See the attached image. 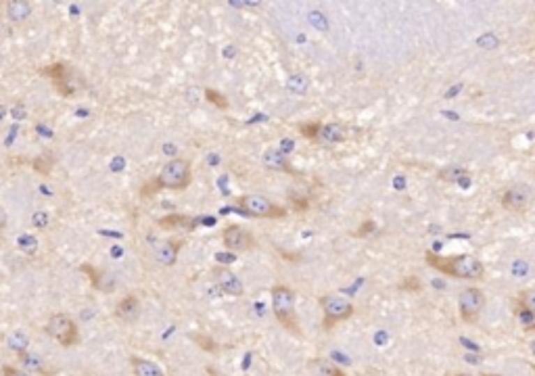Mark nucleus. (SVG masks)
Here are the masks:
<instances>
[{"label":"nucleus","instance_id":"nucleus-8","mask_svg":"<svg viewBox=\"0 0 535 376\" xmlns=\"http://www.w3.org/2000/svg\"><path fill=\"white\" fill-rule=\"evenodd\" d=\"M222 243H224V247H226L228 251H232V253H245V251H251V249L255 247V236H253L249 230H245V228L232 224V226H228V228L224 230Z\"/></svg>","mask_w":535,"mask_h":376},{"label":"nucleus","instance_id":"nucleus-20","mask_svg":"<svg viewBox=\"0 0 535 376\" xmlns=\"http://www.w3.org/2000/svg\"><path fill=\"white\" fill-rule=\"evenodd\" d=\"M517 299H519V306H521L529 316H534L535 318V289H525V291H521Z\"/></svg>","mask_w":535,"mask_h":376},{"label":"nucleus","instance_id":"nucleus-28","mask_svg":"<svg viewBox=\"0 0 535 376\" xmlns=\"http://www.w3.org/2000/svg\"><path fill=\"white\" fill-rule=\"evenodd\" d=\"M372 228H375V224H372V222H368V224H364V226H362V230H358L356 234H358V236H364V234H366V230H372Z\"/></svg>","mask_w":535,"mask_h":376},{"label":"nucleus","instance_id":"nucleus-15","mask_svg":"<svg viewBox=\"0 0 535 376\" xmlns=\"http://www.w3.org/2000/svg\"><path fill=\"white\" fill-rule=\"evenodd\" d=\"M262 163L266 170H272V172H293L289 159L285 157L280 149H268L262 157Z\"/></svg>","mask_w":535,"mask_h":376},{"label":"nucleus","instance_id":"nucleus-1","mask_svg":"<svg viewBox=\"0 0 535 376\" xmlns=\"http://www.w3.org/2000/svg\"><path fill=\"white\" fill-rule=\"evenodd\" d=\"M427 264L448 276H454V278H469V280H477L483 276L485 268L483 264L473 257V255H454V257H444V255H437L433 251H427L425 255Z\"/></svg>","mask_w":535,"mask_h":376},{"label":"nucleus","instance_id":"nucleus-3","mask_svg":"<svg viewBox=\"0 0 535 376\" xmlns=\"http://www.w3.org/2000/svg\"><path fill=\"white\" fill-rule=\"evenodd\" d=\"M239 209L243 213H247L249 218H259V220H280L287 216V209L272 203L270 199L262 197V195H243L236 201Z\"/></svg>","mask_w":535,"mask_h":376},{"label":"nucleus","instance_id":"nucleus-23","mask_svg":"<svg viewBox=\"0 0 535 376\" xmlns=\"http://www.w3.org/2000/svg\"><path fill=\"white\" fill-rule=\"evenodd\" d=\"M439 176H442L444 180H446V178H450V180H454V182H465L467 172H465V170H460V167H450V170H444Z\"/></svg>","mask_w":535,"mask_h":376},{"label":"nucleus","instance_id":"nucleus-30","mask_svg":"<svg viewBox=\"0 0 535 376\" xmlns=\"http://www.w3.org/2000/svg\"><path fill=\"white\" fill-rule=\"evenodd\" d=\"M527 331H529V333H535V322L529 326V329H527Z\"/></svg>","mask_w":535,"mask_h":376},{"label":"nucleus","instance_id":"nucleus-13","mask_svg":"<svg viewBox=\"0 0 535 376\" xmlns=\"http://www.w3.org/2000/svg\"><path fill=\"white\" fill-rule=\"evenodd\" d=\"M178 253H180V243H174V241H163V243L155 245V249H153L155 262L165 268H172L178 262Z\"/></svg>","mask_w":535,"mask_h":376},{"label":"nucleus","instance_id":"nucleus-14","mask_svg":"<svg viewBox=\"0 0 535 376\" xmlns=\"http://www.w3.org/2000/svg\"><path fill=\"white\" fill-rule=\"evenodd\" d=\"M4 13H6V19L13 21V23H23L29 19L31 15V2L27 0H8L4 4Z\"/></svg>","mask_w":535,"mask_h":376},{"label":"nucleus","instance_id":"nucleus-12","mask_svg":"<svg viewBox=\"0 0 535 376\" xmlns=\"http://www.w3.org/2000/svg\"><path fill=\"white\" fill-rule=\"evenodd\" d=\"M140 316V301L136 295H128L126 299H121L115 308V318L119 322H126V324H132L136 322Z\"/></svg>","mask_w":535,"mask_h":376},{"label":"nucleus","instance_id":"nucleus-7","mask_svg":"<svg viewBox=\"0 0 535 376\" xmlns=\"http://www.w3.org/2000/svg\"><path fill=\"white\" fill-rule=\"evenodd\" d=\"M458 308H460V316L465 322H475L479 318V314L485 308V295L481 289L477 287H469L460 293L458 297Z\"/></svg>","mask_w":535,"mask_h":376},{"label":"nucleus","instance_id":"nucleus-6","mask_svg":"<svg viewBox=\"0 0 535 376\" xmlns=\"http://www.w3.org/2000/svg\"><path fill=\"white\" fill-rule=\"evenodd\" d=\"M320 308L324 312V326L331 329L337 322H343L354 316V306L352 301L339 297V295H324L320 297Z\"/></svg>","mask_w":535,"mask_h":376},{"label":"nucleus","instance_id":"nucleus-19","mask_svg":"<svg viewBox=\"0 0 535 376\" xmlns=\"http://www.w3.org/2000/svg\"><path fill=\"white\" fill-rule=\"evenodd\" d=\"M6 347L13 349V352L19 356V354H23V352H27V347H29V337H27L23 331H13V333L8 335V339H6Z\"/></svg>","mask_w":535,"mask_h":376},{"label":"nucleus","instance_id":"nucleus-5","mask_svg":"<svg viewBox=\"0 0 535 376\" xmlns=\"http://www.w3.org/2000/svg\"><path fill=\"white\" fill-rule=\"evenodd\" d=\"M46 335L54 341H59L63 347H71L77 343V326L67 314H52L44 326Z\"/></svg>","mask_w":535,"mask_h":376},{"label":"nucleus","instance_id":"nucleus-26","mask_svg":"<svg viewBox=\"0 0 535 376\" xmlns=\"http://www.w3.org/2000/svg\"><path fill=\"white\" fill-rule=\"evenodd\" d=\"M33 224H36L38 228H40V226H46V224H48V216L38 211V213H36V218H33Z\"/></svg>","mask_w":535,"mask_h":376},{"label":"nucleus","instance_id":"nucleus-31","mask_svg":"<svg viewBox=\"0 0 535 376\" xmlns=\"http://www.w3.org/2000/svg\"><path fill=\"white\" fill-rule=\"evenodd\" d=\"M483 376H504V375H483Z\"/></svg>","mask_w":535,"mask_h":376},{"label":"nucleus","instance_id":"nucleus-24","mask_svg":"<svg viewBox=\"0 0 535 376\" xmlns=\"http://www.w3.org/2000/svg\"><path fill=\"white\" fill-rule=\"evenodd\" d=\"M205 96H207V100L216 103V105H218L220 109H226V107H228V100H226V98H224L222 94H218L216 90H207V92H205Z\"/></svg>","mask_w":535,"mask_h":376},{"label":"nucleus","instance_id":"nucleus-33","mask_svg":"<svg viewBox=\"0 0 535 376\" xmlns=\"http://www.w3.org/2000/svg\"><path fill=\"white\" fill-rule=\"evenodd\" d=\"M532 368H534V373H535V364H534V366H532Z\"/></svg>","mask_w":535,"mask_h":376},{"label":"nucleus","instance_id":"nucleus-17","mask_svg":"<svg viewBox=\"0 0 535 376\" xmlns=\"http://www.w3.org/2000/svg\"><path fill=\"white\" fill-rule=\"evenodd\" d=\"M345 138V130L339 126V123H322V130H320V136L318 140L324 142V144H337Z\"/></svg>","mask_w":535,"mask_h":376},{"label":"nucleus","instance_id":"nucleus-29","mask_svg":"<svg viewBox=\"0 0 535 376\" xmlns=\"http://www.w3.org/2000/svg\"><path fill=\"white\" fill-rule=\"evenodd\" d=\"M329 376H347V375H345V373H343L341 368H337V366H335V368L331 370V375H329Z\"/></svg>","mask_w":535,"mask_h":376},{"label":"nucleus","instance_id":"nucleus-27","mask_svg":"<svg viewBox=\"0 0 535 376\" xmlns=\"http://www.w3.org/2000/svg\"><path fill=\"white\" fill-rule=\"evenodd\" d=\"M4 226H6V211H4V207L0 205V232L4 230Z\"/></svg>","mask_w":535,"mask_h":376},{"label":"nucleus","instance_id":"nucleus-2","mask_svg":"<svg viewBox=\"0 0 535 376\" xmlns=\"http://www.w3.org/2000/svg\"><path fill=\"white\" fill-rule=\"evenodd\" d=\"M272 297V310L276 320L295 337H301V326L297 322V314H295V293L287 287V285H276L270 291Z\"/></svg>","mask_w":535,"mask_h":376},{"label":"nucleus","instance_id":"nucleus-16","mask_svg":"<svg viewBox=\"0 0 535 376\" xmlns=\"http://www.w3.org/2000/svg\"><path fill=\"white\" fill-rule=\"evenodd\" d=\"M130 364H132V370L136 376H165L163 370L151 362V360H144V358H138V356H132L130 358Z\"/></svg>","mask_w":535,"mask_h":376},{"label":"nucleus","instance_id":"nucleus-22","mask_svg":"<svg viewBox=\"0 0 535 376\" xmlns=\"http://www.w3.org/2000/svg\"><path fill=\"white\" fill-rule=\"evenodd\" d=\"M159 226H193V222L186 218V216H169V218H163L159 220Z\"/></svg>","mask_w":535,"mask_h":376},{"label":"nucleus","instance_id":"nucleus-18","mask_svg":"<svg viewBox=\"0 0 535 376\" xmlns=\"http://www.w3.org/2000/svg\"><path fill=\"white\" fill-rule=\"evenodd\" d=\"M17 358H19V364L23 366L25 373H44V360H42L38 354L23 352V354H19Z\"/></svg>","mask_w":535,"mask_h":376},{"label":"nucleus","instance_id":"nucleus-11","mask_svg":"<svg viewBox=\"0 0 535 376\" xmlns=\"http://www.w3.org/2000/svg\"><path fill=\"white\" fill-rule=\"evenodd\" d=\"M82 272H86L90 276L92 287L98 289L100 293H113L115 291V276L109 274L107 270H98V268H92L90 264H84Z\"/></svg>","mask_w":535,"mask_h":376},{"label":"nucleus","instance_id":"nucleus-4","mask_svg":"<svg viewBox=\"0 0 535 376\" xmlns=\"http://www.w3.org/2000/svg\"><path fill=\"white\" fill-rule=\"evenodd\" d=\"M190 178H193V174H190V163L186 161V159H169L165 165H163V170H161V174H159V184H161V188H169V190H184V188H188V184H190Z\"/></svg>","mask_w":535,"mask_h":376},{"label":"nucleus","instance_id":"nucleus-9","mask_svg":"<svg viewBox=\"0 0 535 376\" xmlns=\"http://www.w3.org/2000/svg\"><path fill=\"white\" fill-rule=\"evenodd\" d=\"M500 203L508 209V211H517V213H523L527 207H529V203H532V190L527 188V186H511L504 195H502V199H500Z\"/></svg>","mask_w":535,"mask_h":376},{"label":"nucleus","instance_id":"nucleus-10","mask_svg":"<svg viewBox=\"0 0 535 376\" xmlns=\"http://www.w3.org/2000/svg\"><path fill=\"white\" fill-rule=\"evenodd\" d=\"M213 276H216V283L218 287L226 293V295H232V297H241L245 293V287H243V280L232 272L228 270L226 266H218L213 270Z\"/></svg>","mask_w":535,"mask_h":376},{"label":"nucleus","instance_id":"nucleus-21","mask_svg":"<svg viewBox=\"0 0 535 376\" xmlns=\"http://www.w3.org/2000/svg\"><path fill=\"white\" fill-rule=\"evenodd\" d=\"M320 130H322V123H320V121H312V123H301V126H299L301 136H303V138H310V140H318Z\"/></svg>","mask_w":535,"mask_h":376},{"label":"nucleus","instance_id":"nucleus-32","mask_svg":"<svg viewBox=\"0 0 535 376\" xmlns=\"http://www.w3.org/2000/svg\"><path fill=\"white\" fill-rule=\"evenodd\" d=\"M456 376H475V375H456Z\"/></svg>","mask_w":535,"mask_h":376},{"label":"nucleus","instance_id":"nucleus-25","mask_svg":"<svg viewBox=\"0 0 535 376\" xmlns=\"http://www.w3.org/2000/svg\"><path fill=\"white\" fill-rule=\"evenodd\" d=\"M2 376H29L25 370H19V368H13V366H4L2 368Z\"/></svg>","mask_w":535,"mask_h":376}]
</instances>
